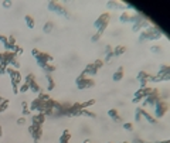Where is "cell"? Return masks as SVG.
<instances>
[{"instance_id": "6da1fadb", "label": "cell", "mask_w": 170, "mask_h": 143, "mask_svg": "<svg viewBox=\"0 0 170 143\" xmlns=\"http://www.w3.org/2000/svg\"><path fill=\"white\" fill-rule=\"evenodd\" d=\"M160 37V31L157 30L156 27H152V28H145L142 31V34L139 37V41H145V40H156Z\"/></svg>"}, {"instance_id": "7a4b0ae2", "label": "cell", "mask_w": 170, "mask_h": 143, "mask_svg": "<svg viewBox=\"0 0 170 143\" xmlns=\"http://www.w3.org/2000/svg\"><path fill=\"white\" fill-rule=\"evenodd\" d=\"M0 64L2 65H9V64H13L16 68L18 67V61L16 60V54L14 52H2L0 54Z\"/></svg>"}, {"instance_id": "3957f363", "label": "cell", "mask_w": 170, "mask_h": 143, "mask_svg": "<svg viewBox=\"0 0 170 143\" xmlns=\"http://www.w3.org/2000/svg\"><path fill=\"white\" fill-rule=\"evenodd\" d=\"M33 55L35 57V60H37V64L41 67V68H44L45 65H47L48 61H52V57L48 55V54H45V52H41L38 51V50H33Z\"/></svg>"}, {"instance_id": "277c9868", "label": "cell", "mask_w": 170, "mask_h": 143, "mask_svg": "<svg viewBox=\"0 0 170 143\" xmlns=\"http://www.w3.org/2000/svg\"><path fill=\"white\" fill-rule=\"evenodd\" d=\"M95 85V81L89 77H84V75H79L77 78V87L79 89H85V88H91Z\"/></svg>"}, {"instance_id": "5b68a950", "label": "cell", "mask_w": 170, "mask_h": 143, "mask_svg": "<svg viewBox=\"0 0 170 143\" xmlns=\"http://www.w3.org/2000/svg\"><path fill=\"white\" fill-rule=\"evenodd\" d=\"M102 65H104V61H102V60H96L95 64L88 65L87 68H85V71H84L81 75H84V77H88V75H95L96 72H98V69H99Z\"/></svg>"}, {"instance_id": "8992f818", "label": "cell", "mask_w": 170, "mask_h": 143, "mask_svg": "<svg viewBox=\"0 0 170 143\" xmlns=\"http://www.w3.org/2000/svg\"><path fill=\"white\" fill-rule=\"evenodd\" d=\"M108 23H109V14L108 13H104L102 16H99V18L95 22V27L98 28V33H99V34L104 33V30L106 28V26H108Z\"/></svg>"}, {"instance_id": "52a82bcc", "label": "cell", "mask_w": 170, "mask_h": 143, "mask_svg": "<svg viewBox=\"0 0 170 143\" xmlns=\"http://www.w3.org/2000/svg\"><path fill=\"white\" fill-rule=\"evenodd\" d=\"M155 108H156V116H157V118H162L166 112H167V108H169V105H167V102H165V101L159 99L156 104H155Z\"/></svg>"}, {"instance_id": "ba28073f", "label": "cell", "mask_w": 170, "mask_h": 143, "mask_svg": "<svg viewBox=\"0 0 170 143\" xmlns=\"http://www.w3.org/2000/svg\"><path fill=\"white\" fill-rule=\"evenodd\" d=\"M150 91H152V88H148V87H146V88H140L139 91H138V92L135 94L133 102L136 104V102H139V101L142 99V98H146V96H148L149 94H150Z\"/></svg>"}, {"instance_id": "9c48e42d", "label": "cell", "mask_w": 170, "mask_h": 143, "mask_svg": "<svg viewBox=\"0 0 170 143\" xmlns=\"http://www.w3.org/2000/svg\"><path fill=\"white\" fill-rule=\"evenodd\" d=\"M48 9L51 10V12H57L58 14H62V16H68V13L65 12V9H64L61 5L54 3V2H50V3H48Z\"/></svg>"}, {"instance_id": "30bf717a", "label": "cell", "mask_w": 170, "mask_h": 143, "mask_svg": "<svg viewBox=\"0 0 170 143\" xmlns=\"http://www.w3.org/2000/svg\"><path fill=\"white\" fill-rule=\"evenodd\" d=\"M148 27H149L148 20H146V18H143V17H140V16H139V18L136 20L135 26H133V31H140L142 28H148Z\"/></svg>"}, {"instance_id": "8fae6325", "label": "cell", "mask_w": 170, "mask_h": 143, "mask_svg": "<svg viewBox=\"0 0 170 143\" xmlns=\"http://www.w3.org/2000/svg\"><path fill=\"white\" fill-rule=\"evenodd\" d=\"M30 133H31V136L34 138L35 142H38V139L41 138V135H43V129H41V126H38V125H31Z\"/></svg>"}, {"instance_id": "7c38bea8", "label": "cell", "mask_w": 170, "mask_h": 143, "mask_svg": "<svg viewBox=\"0 0 170 143\" xmlns=\"http://www.w3.org/2000/svg\"><path fill=\"white\" fill-rule=\"evenodd\" d=\"M26 82L28 84V88H30V91L33 92H40V87H38V84L34 81V77L33 75H28L26 78Z\"/></svg>"}, {"instance_id": "4fadbf2b", "label": "cell", "mask_w": 170, "mask_h": 143, "mask_svg": "<svg viewBox=\"0 0 170 143\" xmlns=\"http://www.w3.org/2000/svg\"><path fill=\"white\" fill-rule=\"evenodd\" d=\"M44 121H45V113H35L34 116H33V125L41 126Z\"/></svg>"}, {"instance_id": "5bb4252c", "label": "cell", "mask_w": 170, "mask_h": 143, "mask_svg": "<svg viewBox=\"0 0 170 143\" xmlns=\"http://www.w3.org/2000/svg\"><path fill=\"white\" fill-rule=\"evenodd\" d=\"M138 18H139V16H138V14H133V16H132V14H129V13H123L122 16H121V22H136V20H138Z\"/></svg>"}, {"instance_id": "9a60e30c", "label": "cell", "mask_w": 170, "mask_h": 143, "mask_svg": "<svg viewBox=\"0 0 170 143\" xmlns=\"http://www.w3.org/2000/svg\"><path fill=\"white\" fill-rule=\"evenodd\" d=\"M108 115L112 118V119H115V122H121V121H122V119H121V116L118 115V111H116V109H111V111L108 112Z\"/></svg>"}, {"instance_id": "2e32d148", "label": "cell", "mask_w": 170, "mask_h": 143, "mask_svg": "<svg viewBox=\"0 0 170 143\" xmlns=\"http://www.w3.org/2000/svg\"><path fill=\"white\" fill-rule=\"evenodd\" d=\"M122 78H123V68L121 67V68H118V71L113 74V81H121Z\"/></svg>"}, {"instance_id": "e0dca14e", "label": "cell", "mask_w": 170, "mask_h": 143, "mask_svg": "<svg viewBox=\"0 0 170 143\" xmlns=\"http://www.w3.org/2000/svg\"><path fill=\"white\" fill-rule=\"evenodd\" d=\"M126 51V48L123 47V45H118V47L113 48V55H121V54H123V52Z\"/></svg>"}, {"instance_id": "ac0fdd59", "label": "cell", "mask_w": 170, "mask_h": 143, "mask_svg": "<svg viewBox=\"0 0 170 143\" xmlns=\"http://www.w3.org/2000/svg\"><path fill=\"white\" fill-rule=\"evenodd\" d=\"M70 138H71V133L68 132V130H64L62 136L60 138V143H67L68 140H70Z\"/></svg>"}, {"instance_id": "d6986e66", "label": "cell", "mask_w": 170, "mask_h": 143, "mask_svg": "<svg viewBox=\"0 0 170 143\" xmlns=\"http://www.w3.org/2000/svg\"><path fill=\"white\" fill-rule=\"evenodd\" d=\"M52 28H54V23L52 22H47L45 24H44V27H43L44 33H51Z\"/></svg>"}, {"instance_id": "ffe728a7", "label": "cell", "mask_w": 170, "mask_h": 143, "mask_svg": "<svg viewBox=\"0 0 170 143\" xmlns=\"http://www.w3.org/2000/svg\"><path fill=\"white\" fill-rule=\"evenodd\" d=\"M105 51H106V54H105V61H109L111 60V57L113 55V48L111 47V45H108Z\"/></svg>"}, {"instance_id": "44dd1931", "label": "cell", "mask_w": 170, "mask_h": 143, "mask_svg": "<svg viewBox=\"0 0 170 143\" xmlns=\"http://www.w3.org/2000/svg\"><path fill=\"white\" fill-rule=\"evenodd\" d=\"M26 23H27V26L30 27V28H34L35 23H34V20H33V17H31V16H26Z\"/></svg>"}, {"instance_id": "7402d4cb", "label": "cell", "mask_w": 170, "mask_h": 143, "mask_svg": "<svg viewBox=\"0 0 170 143\" xmlns=\"http://www.w3.org/2000/svg\"><path fill=\"white\" fill-rule=\"evenodd\" d=\"M45 78H47V82H48V91H51V89H54V81H52L51 75H45Z\"/></svg>"}, {"instance_id": "603a6c76", "label": "cell", "mask_w": 170, "mask_h": 143, "mask_svg": "<svg viewBox=\"0 0 170 143\" xmlns=\"http://www.w3.org/2000/svg\"><path fill=\"white\" fill-rule=\"evenodd\" d=\"M54 69H55V65H52V64H47L44 67V71H45V72H52Z\"/></svg>"}, {"instance_id": "cb8c5ba5", "label": "cell", "mask_w": 170, "mask_h": 143, "mask_svg": "<svg viewBox=\"0 0 170 143\" xmlns=\"http://www.w3.org/2000/svg\"><path fill=\"white\" fill-rule=\"evenodd\" d=\"M28 89H30V88H28V84L24 81V84H22V87H20V89H18V91H20V92H26V91H28Z\"/></svg>"}, {"instance_id": "d4e9b609", "label": "cell", "mask_w": 170, "mask_h": 143, "mask_svg": "<svg viewBox=\"0 0 170 143\" xmlns=\"http://www.w3.org/2000/svg\"><path fill=\"white\" fill-rule=\"evenodd\" d=\"M123 128H125L126 130H129V132H132V130H133V125H132V123H125V125H123Z\"/></svg>"}, {"instance_id": "484cf974", "label": "cell", "mask_w": 170, "mask_h": 143, "mask_svg": "<svg viewBox=\"0 0 170 143\" xmlns=\"http://www.w3.org/2000/svg\"><path fill=\"white\" fill-rule=\"evenodd\" d=\"M99 37H101V34H99V33H96V34L95 35H92V41H94V43H96V41H98V40H99Z\"/></svg>"}, {"instance_id": "4316f807", "label": "cell", "mask_w": 170, "mask_h": 143, "mask_svg": "<svg viewBox=\"0 0 170 143\" xmlns=\"http://www.w3.org/2000/svg\"><path fill=\"white\" fill-rule=\"evenodd\" d=\"M0 41L6 45V44H7V37H5V35H0Z\"/></svg>"}, {"instance_id": "83f0119b", "label": "cell", "mask_w": 170, "mask_h": 143, "mask_svg": "<svg viewBox=\"0 0 170 143\" xmlns=\"http://www.w3.org/2000/svg\"><path fill=\"white\" fill-rule=\"evenodd\" d=\"M5 72H6V67H5V65L0 64V75H3Z\"/></svg>"}, {"instance_id": "f1b7e54d", "label": "cell", "mask_w": 170, "mask_h": 143, "mask_svg": "<svg viewBox=\"0 0 170 143\" xmlns=\"http://www.w3.org/2000/svg\"><path fill=\"white\" fill-rule=\"evenodd\" d=\"M24 122H26V119H24V116H23V118H20V119L17 121V123L18 125H24Z\"/></svg>"}, {"instance_id": "f546056e", "label": "cell", "mask_w": 170, "mask_h": 143, "mask_svg": "<svg viewBox=\"0 0 170 143\" xmlns=\"http://www.w3.org/2000/svg\"><path fill=\"white\" fill-rule=\"evenodd\" d=\"M3 6H5V7H9V6H12V3H9V2H3Z\"/></svg>"}, {"instance_id": "4dcf8cb0", "label": "cell", "mask_w": 170, "mask_h": 143, "mask_svg": "<svg viewBox=\"0 0 170 143\" xmlns=\"http://www.w3.org/2000/svg\"><path fill=\"white\" fill-rule=\"evenodd\" d=\"M150 50H152V51H160V47H152Z\"/></svg>"}, {"instance_id": "1f68e13d", "label": "cell", "mask_w": 170, "mask_h": 143, "mask_svg": "<svg viewBox=\"0 0 170 143\" xmlns=\"http://www.w3.org/2000/svg\"><path fill=\"white\" fill-rule=\"evenodd\" d=\"M135 143H146V142H143V140H140V139H135Z\"/></svg>"}, {"instance_id": "d6a6232c", "label": "cell", "mask_w": 170, "mask_h": 143, "mask_svg": "<svg viewBox=\"0 0 170 143\" xmlns=\"http://www.w3.org/2000/svg\"><path fill=\"white\" fill-rule=\"evenodd\" d=\"M0 136H2V128H0Z\"/></svg>"}]
</instances>
